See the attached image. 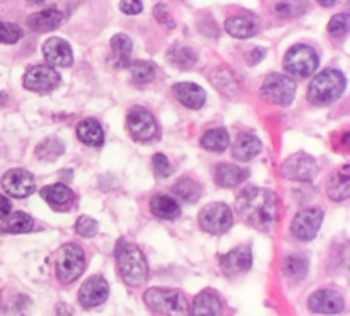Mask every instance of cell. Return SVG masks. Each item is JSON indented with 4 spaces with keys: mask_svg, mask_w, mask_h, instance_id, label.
Segmentation results:
<instances>
[{
    "mask_svg": "<svg viewBox=\"0 0 350 316\" xmlns=\"http://www.w3.org/2000/svg\"><path fill=\"white\" fill-rule=\"evenodd\" d=\"M239 215L246 224L258 231H269L275 222L277 200L273 192L267 188H246L236 202Z\"/></svg>",
    "mask_w": 350,
    "mask_h": 316,
    "instance_id": "cell-1",
    "label": "cell"
},
{
    "mask_svg": "<svg viewBox=\"0 0 350 316\" xmlns=\"http://www.w3.org/2000/svg\"><path fill=\"white\" fill-rule=\"evenodd\" d=\"M116 262H118L120 276L129 286H140L147 279L149 269H147L146 256L140 252L139 246L122 239L116 245Z\"/></svg>",
    "mask_w": 350,
    "mask_h": 316,
    "instance_id": "cell-2",
    "label": "cell"
},
{
    "mask_svg": "<svg viewBox=\"0 0 350 316\" xmlns=\"http://www.w3.org/2000/svg\"><path fill=\"white\" fill-rule=\"evenodd\" d=\"M347 79L340 70L327 68L320 72L308 89V99L317 106H327L337 101L345 91Z\"/></svg>",
    "mask_w": 350,
    "mask_h": 316,
    "instance_id": "cell-3",
    "label": "cell"
},
{
    "mask_svg": "<svg viewBox=\"0 0 350 316\" xmlns=\"http://www.w3.org/2000/svg\"><path fill=\"white\" fill-rule=\"evenodd\" d=\"M144 301L150 310L164 316H188L190 313L187 298L181 291L176 289L152 287V289L146 291Z\"/></svg>",
    "mask_w": 350,
    "mask_h": 316,
    "instance_id": "cell-4",
    "label": "cell"
},
{
    "mask_svg": "<svg viewBox=\"0 0 350 316\" xmlns=\"http://www.w3.org/2000/svg\"><path fill=\"white\" fill-rule=\"evenodd\" d=\"M85 269V256L81 246L68 243L64 245L57 253L55 260V272L62 284H70L82 276Z\"/></svg>",
    "mask_w": 350,
    "mask_h": 316,
    "instance_id": "cell-5",
    "label": "cell"
},
{
    "mask_svg": "<svg viewBox=\"0 0 350 316\" xmlns=\"http://www.w3.org/2000/svg\"><path fill=\"white\" fill-rule=\"evenodd\" d=\"M318 65H320V57L310 44H294L284 57V68L291 75L299 79H306L314 74Z\"/></svg>",
    "mask_w": 350,
    "mask_h": 316,
    "instance_id": "cell-6",
    "label": "cell"
},
{
    "mask_svg": "<svg viewBox=\"0 0 350 316\" xmlns=\"http://www.w3.org/2000/svg\"><path fill=\"white\" fill-rule=\"evenodd\" d=\"M296 82L284 74H270L260 89V96L265 101L279 106H289L296 98Z\"/></svg>",
    "mask_w": 350,
    "mask_h": 316,
    "instance_id": "cell-7",
    "label": "cell"
},
{
    "mask_svg": "<svg viewBox=\"0 0 350 316\" xmlns=\"http://www.w3.org/2000/svg\"><path fill=\"white\" fill-rule=\"evenodd\" d=\"M198 222H200L202 229L211 235H224L232 226V212L222 202H214L202 209Z\"/></svg>",
    "mask_w": 350,
    "mask_h": 316,
    "instance_id": "cell-8",
    "label": "cell"
},
{
    "mask_svg": "<svg viewBox=\"0 0 350 316\" xmlns=\"http://www.w3.org/2000/svg\"><path fill=\"white\" fill-rule=\"evenodd\" d=\"M126 129H129L130 137L137 142H146V140L154 139L157 135L156 120L147 109L140 108V106H135L129 111Z\"/></svg>",
    "mask_w": 350,
    "mask_h": 316,
    "instance_id": "cell-9",
    "label": "cell"
},
{
    "mask_svg": "<svg viewBox=\"0 0 350 316\" xmlns=\"http://www.w3.org/2000/svg\"><path fill=\"white\" fill-rule=\"evenodd\" d=\"M60 74L50 65H36L24 74L23 84L27 91L50 92L60 84Z\"/></svg>",
    "mask_w": 350,
    "mask_h": 316,
    "instance_id": "cell-10",
    "label": "cell"
},
{
    "mask_svg": "<svg viewBox=\"0 0 350 316\" xmlns=\"http://www.w3.org/2000/svg\"><path fill=\"white\" fill-rule=\"evenodd\" d=\"M321 222H323V211L321 209H304L293 219L291 233L299 241H311L320 231Z\"/></svg>",
    "mask_w": 350,
    "mask_h": 316,
    "instance_id": "cell-11",
    "label": "cell"
},
{
    "mask_svg": "<svg viewBox=\"0 0 350 316\" xmlns=\"http://www.w3.org/2000/svg\"><path fill=\"white\" fill-rule=\"evenodd\" d=\"M280 173H282V176L287 178V180L310 181L313 180L314 174L318 173L317 161H314L310 154H293V156L287 157L282 163Z\"/></svg>",
    "mask_w": 350,
    "mask_h": 316,
    "instance_id": "cell-12",
    "label": "cell"
},
{
    "mask_svg": "<svg viewBox=\"0 0 350 316\" xmlns=\"http://www.w3.org/2000/svg\"><path fill=\"white\" fill-rule=\"evenodd\" d=\"M2 188L10 197L26 198L36 190V180L29 171L16 168V170H10L3 174Z\"/></svg>",
    "mask_w": 350,
    "mask_h": 316,
    "instance_id": "cell-13",
    "label": "cell"
},
{
    "mask_svg": "<svg viewBox=\"0 0 350 316\" xmlns=\"http://www.w3.org/2000/svg\"><path fill=\"white\" fill-rule=\"evenodd\" d=\"M109 296V286L101 276H92L85 280L79 291V303L84 308H96L105 303Z\"/></svg>",
    "mask_w": 350,
    "mask_h": 316,
    "instance_id": "cell-14",
    "label": "cell"
},
{
    "mask_svg": "<svg viewBox=\"0 0 350 316\" xmlns=\"http://www.w3.org/2000/svg\"><path fill=\"white\" fill-rule=\"evenodd\" d=\"M308 306L318 315H338L344 311V298L334 289H320L311 294Z\"/></svg>",
    "mask_w": 350,
    "mask_h": 316,
    "instance_id": "cell-15",
    "label": "cell"
},
{
    "mask_svg": "<svg viewBox=\"0 0 350 316\" xmlns=\"http://www.w3.org/2000/svg\"><path fill=\"white\" fill-rule=\"evenodd\" d=\"M253 255L248 246H239L221 256V269L226 276L234 277L252 269Z\"/></svg>",
    "mask_w": 350,
    "mask_h": 316,
    "instance_id": "cell-16",
    "label": "cell"
},
{
    "mask_svg": "<svg viewBox=\"0 0 350 316\" xmlns=\"http://www.w3.org/2000/svg\"><path fill=\"white\" fill-rule=\"evenodd\" d=\"M43 55L50 67H68L74 62V53H72L70 44L57 36L44 41Z\"/></svg>",
    "mask_w": 350,
    "mask_h": 316,
    "instance_id": "cell-17",
    "label": "cell"
},
{
    "mask_svg": "<svg viewBox=\"0 0 350 316\" xmlns=\"http://www.w3.org/2000/svg\"><path fill=\"white\" fill-rule=\"evenodd\" d=\"M173 92L178 101L190 109H200L207 99L204 89L193 82H178L173 85Z\"/></svg>",
    "mask_w": 350,
    "mask_h": 316,
    "instance_id": "cell-18",
    "label": "cell"
},
{
    "mask_svg": "<svg viewBox=\"0 0 350 316\" xmlns=\"http://www.w3.org/2000/svg\"><path fill=\"white\" fill-rule=\"evenodd\" d=\"M188 316H222V303L217 293L205 289L197 294Z\"/></svg>",
    "mask_w": 350,
    "mask_h": 316,
    "instance_id": "cell-19",
    "label": "cell"
},
{
    "mask_svg": "<svg viewBox=\"0 0 350 316\" xmlns=\"http://www.w3.org/2000/svg\"><path fill=\"white\" fill-rule=\"evenodd\" d=\"M65 16L58 9H44L40 12L33 14L27 19V26L36 33H50L64 24Z\"/></svg>",
    "mask_w": 350,
    "mask_h": 316,
    "instance_id": "cell-20",
    "label": "cell"
},
{
    "mask_svg": "<svg viewBox=\"0 0 350 316\" xmlns=\"http://www.w3.org/2000/svg\"><path fill=\"white\" fill-rule=\"evenodd\" d=\"M224 27L231 36L246 40V38H252L258 33L260 21L255 16H232L226 21Z\"/></svg>",
    "mask_w": 350,
    "mask_h": 316,
    "instance_id": "cell-21",
    "label": "cell"
},
{
    "mask_svg": "<svg viewBox=\"0 0 350 316\" xmlns=\"http://www.w3.org/2000/svg\"><path fill=\"white\" fill-rule=\"evenodd\" d=\"M262 150V142L252 133H239L232 144V156L239 161H252Z\"/></svg>",
    "mask_w": 350,
    "mask_h": 316,
    "instance_id": "cell-22",
    "label": "cell"
},
{
    "mask_svg": "<svg viewBox=\"0 0 350 316\" xmlns=\"http://www.w3.org/2000/svg\"><path fill=\"white\" fill-rule=\"evenodd\" d=\"M77 137L85 146L101 147L105 144V132L98 120L85 118L77 125Z\"/></svg>",
    "mask_w": 350,
    "mask_h": 316,
    "instance_id": "cell-23",
    "label": "cell"
},
{
    "mask_svg": "<svg viewBox=\"0 0 350 316\" xmlns=\"http://www.w3.org/2000/svg\"><path fill=\"white\" fill-rule=\"evenodd\" d=\"M248 170H243V168L234 166V164H219L217 170H215V180L224 188L238 187L239 183L248 180Z\"/></svg>",
    "mask_w": 350,
    "mask_h": 316,
    "instance_id": "cell-24",
    "label": "cell"
},
{
    "mask_svg": "<svg viewBox=\"0 0 350 316\" xmlns=\"http://www.w3.org/2000/svg\"><path fill=\"white\" fill-rule=\"evenodd\" d=\"M150 211L156 218L159 219H167V221H173V219H178L181 214L180 205L176 204V200L164 194H157L150 198L149 204Z\"/></svg>",
    "mask_w": 350,
    "mask_h": 316,
    "instance_id": "cell-25",
    "label": "cell"
},
{
    "mask_svg": "<svg viewBox=\"0 0 350 316\" xmlns=\"http://www.w3.org/2000/svg\"><path fill=\"white\" fill-rule=\"evenodd\" d=\"M109 47H111L113 58H115L116 67H120V68L129 67L130 57H132V50H133L132 40H130L126 34L118 33L111 38V41H109Z\"/></svg>",
    "mask_w": 350,
    "mask_h": 316,
    "instance_id": "cell-26",
    "label": "cell"
},
{
    "mask_svg": "<svg viewBox=\"0 0 350 316\" xmlns=\"http://www.w3.org/2000/svg\"><path fill=\"white\" fill-rule=\"evenodd\" d=\"M40 194L43 200H46L53 207H65V205H68L74 200V192L64 183L48 185V187L41 188Z\"/></svg>",
    "mask_w": 350,
    "mask_h": 316,
    "instance_id": "cell-27",
    "label": "cell"
},
{
    "mask_svg": "<svg viewBox=\"0 0 350 316\" xmlns=\"http://www.w3.org/2000/svg\"><path fill=\"white\" fill-rule=\"evenodd\" d=\"M167 60H170L171 65L178 68H191L195 64H197L198 57L195 53L193 48L187 47V44L176 43L167 50Z\"/></svg>",
    "mask_w": 350,
    "mask_h": 316,
    "instance_id": "cell-28",
    "label": "cell"
},
{
    "mask_svg": "<svg viewBox=\"0 0 350 316\" xmlns=\"http://www.w3.org/2000/svg\"><path fill=\"white\" fill-rule=\"evenodd\" d=\"M328 195L332 200H347L350 195V170L344 166L328 183Z\"/></svg>",
    "mask_w": 350,
    "mask_h": 316,
    "instance_id": "cell-29",
    "label": "cell"
},
{
    "mask_svg": "<svg viewBox=\"0 0 350 316\" xmlns=\"http://www.w3.org/2000/svg\"><path fill=\"white\" fill-rule=\"evenodd\" d=\"M200 144L204 149L212 150V153H224L231 144V139H229V132L226 129H212L204 133Z\"/></svg>",
    "mask_w": 350,
    "mask_h": 316,
    "instance_id": "cell-30",
    "label": "cell"
},
{
    "mask_svg": "<svg viewBox=\"0 0 350 316\" xmlns=\"http://www.w3.org/2000/svg\"><path fill=\"white\" fill-rule=\"evenodd\" d=\"M33 218L24 212H10L5 218L2 224L3 233H10V235H23V233H29L33 229Z\"/></svg>",
    "mask_w": 350,
    "mask_h": 316,
    "instance_id": "cell-31",
    "label": "cell"
},
{
    "mask_svg": "<svg viewBox=\"0 0 350 316\" xmlns=\"http://www.w3.org/2000/svg\"><path fill=\"white\" fill-rule=\"evenodd\" d=\"M129 67L130 74H132V81L135 82L137 85L149 84V82H152L154 77H156V65H154L152 62H133Z\"/></svg>",
    "mask_w": 350,
    "mask_h": 316,
    "instance_id": "cell-32",
    "label": "cell"
},
{
    "mask_svg": "<svg viewBox=\"0 0 350 316\" xmlns=\"http://www.w3.org/2000/svg\"><path fill=\"white\" fill-rule=\"evenodd\" d=\"M173 194L176 197H180L181 200L188 202V204H193L197 202V198L200 197V187H198L197 181H193L191 178H181L174 183Z\"/></svg>",
    "mask_w": 350,
    "mask_h": 316,
    "instance_id": "cell-33",
    "label": "cell"
},
{
    "mask_svg": "<svg viewBox=\"0 0 350 316\" xmlns=\"http://www.w3.org/2000/svg\"><path fill=\"white\" fill-rule=\"evenodd\" d=\"M64 150V144H62L57 137H50V139H44L43 142L36 147V156L40 157L41 161H55L62 156Z\"/></svg>",
    "mask_w": 350,
    "mask_h": 316,
    "instance_id": "cell-34",
    "label": "cell"
},
{
    "mask_svg": "<svg viewBox=\"0 0 350 316\" xmlns=\"http://www.w3.org/2000/svg\"><path fill=\"white\" fill-rule=\"evenodd\" d=\"M308 0H279L275 3V14L279 17H297L306 12Z\"/></svg>",
    "mask_w": 350,
    "mask_h": 316,
    "instance_id": "cell-35",
    "label": "cell"
},
{
    "mask_svg": "<svg viewBox=\"0 0 350 316\" xmlns=\"http://www.w3.org/2000/svg\"><path fill=\"white\" fill-rule=\"evenodd\" d=\"M284 270L294 279H303L308 274V260L303 255H291L284 262Z\"/></svg>",
    "mask_w": 350,
    "mask_h": 316,
    "instance_id": "cell-36",
    "label": "cell"
},
{
    "mask_svg": "<svg viewBox=\"0 0 350 316\" xmlns=\"http://www.w3.org/2000/svg\"><path fill=\"white\" fill-rule=\"evenodd\" d=\"M350 27V17L347 14H337L328 23V33L334 38H344L349 33Z\"/></svg>",
    "mask_w": 350,
    "mask_h": 316,
    "instance_id": "cell-37",
    "label": "cell"
},
{
    "mask_svg": "<svg viewBox=\"0 0 350 316\" xmlns=\"http://www.w3.org/2000/svg\"><path fill=\"white\" fill-rule=\"evenodd\" d=\"M23 38V29L14 23H0V43L14 44Z\"/></svg>",
    "mask_w": 350,
    "mask_h": 316,
    "instance_id": "cell-38",
    "label": "cell"
},
{
    "mask_svg": "<svg viewBox=\"0 0 350 316\" xmlns=\"http://www.w3.org/2000/svg\"><path fill=\"white\" fill-rule=\"evenodd\" d=\"M75 231L82 238H92L98 233V222L94 219L88 218V215H81L75 222Z\"/></svg>",
    "mask_w": 350,
    "mask_h": 316,
    "instance_id": "cell-39",
    "label": "cell"
},
{
    "mask_svg": "<svg viewBox=\"0 0 350 316\" xmlns=\"http://www.w3.org/2000/svg\"><path fill=\"white\" fill-rule=\"evenodd\" d=\"M154 170H156V174L159 178H167L171 173H173V168H171V163L167 161V157L164 154H156L152 159Z\"/></svg>",
    "mask_w": 350,
    "mask_h": 316,
    "instance_id": "cell-40",
    "label": "cell"
},
{
    "mask_svg": "<svg viewBox=\"0 0 350 316\" xmlns=\"http://www.w3.org/2000/svg\"><path fill=\"white\" fill-rule=\"evenodd\" d=\"M120 10L129 14V16H137V14H140L144 10V5L140 0H122L120 2Z\"/></svg>",
    "mask_w": 350,
    "mask_h": 316,
    "instance_id": "cell-41",
    "label": "cell"
},
{
    "mask_svg": "<svg viewBox=\"0 0 350 316\" xmlns=\"http://www.w3.org/2000/svg\"><path fill=\"white\" fill-rule=\"evenodd\" d=\"M154 16H156V19L159 21V23L167 24V26H174L173 21H170V14H167V9L164 3H157V5L154 7Z\"/></svg>",
    "mask_w": 350,
    "mask_h": 316,
    "instance_id": "cell-42",
    "label": "cell"
},
{
    "mask_svg": "<svg viewBox=\"0 0 350 316\" xmlns=\"http://www.w3.org/2000/svg\"><path fill=\"white\" fill-rule=\"evenodd\" d=\"M10 209H12V204L9 198L0 195V219H5L10 214Z\"/></svg>",
    "mask_w": 350,
    "mask_h": 316,
    "instance_id": "cell-43",
    "label": "cell"
},
{
    "mask_svg": "<svg viewBox=\"0 0 350 316\" xmlns=\"http://www.w3.org/2000/svg\"><path fill=\"white\" fill-rule=\"evenodd\" d=\"M263 57H265V50L263 48H255L252 51V60H250V64H258Z\"/></svg>",
    "mask_w": 350,
    "mask_h": 316,
    "instance_id": "cell-44",
    "label": "cell"
},
{
    "mask_svg": "<svg viewBox=\"0 0 350 316\" xmlns=\"http://www.w3.org/2000/svg\"><path fill=\"white\" fill-rule=\"evenodd\" d=\"M337 2L338 0H318V3H320L321 7H334Z\"/></svg>",
    "mask_w": 350,
    "mask_h": 316,
    "instance_id": "cell-45",
    "label": "cell"
},
{
    "mask_svg": "<svg viewBox=\"0 0 350 316\" xmlns=\"http://www.w3.org/2000/svg\"><path fill=\"white\" fill-rule=\"evenodd\" d=\"M43 2H46V0H27V3H33V5H40Z\"/></svg>",
    "mask_w": 350,
    "mask_h": 316,
    "instance_id": "cell-46",
    "label": "cell"
}]
</instances>
